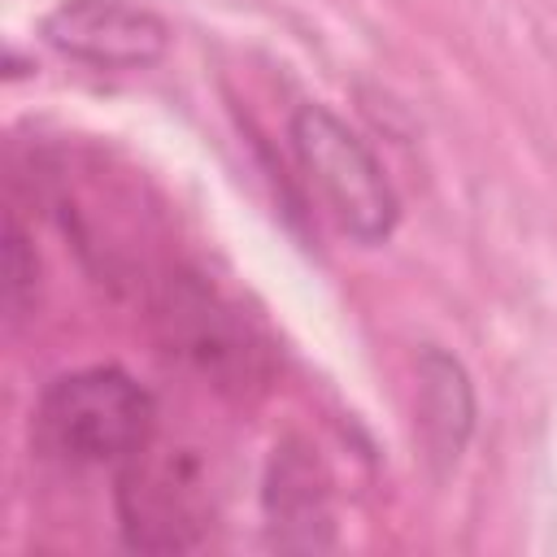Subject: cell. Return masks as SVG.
Returning a JSON list of instances; mask_svg holds the SVG:
<instances>
[{"instance_id": "cell-1", "label": "cell", "mask_w": 557, "mask_h": 557, "mask_svg": "<svg viewBox=\"0 0 557 557\" xmlns=\"http://www.w3.org/2000/svg\"><path fill=\"white\" fill-rule=\"evenodd\" d=\"M157 400L122 366H83L57 374L30 413L39 453L61 466H122L152 444Z\"/></svg>"}, {"instance_id": "cell-2", "label": "cell", "mask_w": 557, "mask_h": 557, "mask_svg": "<svg viewBox=\"0 0 557 557\" xmlns=\"http://www.w3.org/2000/svg\"><path fill=\"white\" fill-rule=\"evenodd\" d=\"M292 152L322 205V213L357 244H383L396 231L400 200L366 148V139L339 122L326 104H300L292 113Z\"/></svg>"}, {"instance_id": "cell-3", "label": "cell", "mask_w": 557, "mask_h": 557, "mask_svg": "<svg viewBox=\"0 0 557 557\" xmlns=\"http://www.w3.org/2000/svg\"><path fill=\"white\" fill-rule=\"evenodd\" d=\"M213 496L205 466L183 453H157L152 444L122 461L117 474V527L131 548L144 553H183L196 548L209 531Z\"/></svg>"}, {"instance_id": "cell-4", "label": "cell", "mask_w": 557, "mask_h": 557, "mask_svg": "<svg viewBox=\"0 0 557 557\" xmlns=\"http://www.w3.org/2000/svg\"><path fill=\"white\" fill-rule=\"evenodd\" d=\"M157 322L170 352H178L218 387H248L270 370L265 344L252 322L196 274H178L165 283L157 300Z\"/></svg>"}, {"instance_id": "cell-5", "label": "cell", "mask_w": 557, "mask_h": 557, "mask_svg": "<svg viewBox=\"0 0 557 557\" xmlns=\"http://www.w3.org/2000/svg\"><path fill=\"white\" fill-rule=\"evenodd\" d=\"M44 39L96 70H144L170 52V26L135 0H61L44 17Z\"/></svg>"}, {"instance_id": "cell-6", "label": "cell", "mask_w": 557, "mask_h": 557, "mask_svg": "<svg viewBox=\"0 0 557 557\" xmlns=\"http://www.w3.org/2000/svg\"><path fill=\"white\" fill-rule=\"evenodd\" d=\"M265 527L278 548H326L335 531L331 479L305 444H283L265 470Z\"/></svg>"}, {"instance_id": "cell-7", "label": "cell", "mask_w": 557, "mask_h": 557, "mask_svg": "<svg viewBox=\"0 0 557 557\" xmlns=\"http://www.w3.org/2000/svg\"><path fill=\"white\" fill-rule=\"evenodd\" d=\"M470 426H474V392L461 361L448 357L444 348H426L418 357V431L426 457L440 470L457 466Z\"/></svg>"}, {"instance_id": "cell-8", "label": "cell", "mask_w": 557, "mask_h": 557, "mask_svg": "<svg viewBox=\"0 0 557 557\" xmlns=\"http://www.w3.org/2000/svg\"><path fill=\"white\" fill-rule=\"evenodd\" d=\"M35 300V257L26 252V239L17 222L4 226V318L17 326L26 318V305Z\"/></svg>"}]
</instances>
